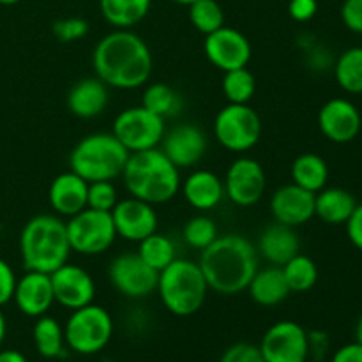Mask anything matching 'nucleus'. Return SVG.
I'll return each instance as SVG.
<instances>
[{
	"label": "nucleus",
	"instance_id": "40",
	"mask_svg": "<svg viewBox=\"0 0 362 362\" xmlns=\"http://www.w3.org/2000/svg\"><path fill=\"white\" fill-rule=\"evenodd\" d=\"M341 21L350 32L362 34V0H343Z\"/></svg>",
	"mask_w": 362,
	"mask_h": 362
},
{
	"label": "nucleus",
	"instance_id": "45",
	"mask_svg": "<svg viewBox=\"0 0 362 362\" xmlns=\"http://www.w3.org/2000/svg\"><path fill=\"white\" fill-rule=\"evenodd\" d=\"M0 362H28L27 357L23 356L21 352L13 349L7 350H0Z\"/></svg>",
	"mask_w": 362,
	"mask_h": 362
},
{
	"label": "nucleus",
	"instance_id": "30",
	"mask_svg": "<svg viewBox=\"0 0 362 362\" xmlns=\"http://www.w3.org/2000/svg\"><path fill=\"white\" fill-rule=\"evenodd\" d=\"M141 106L166 120L179 115L182 110V98L173 87L158 81V83L147 85L141 98Z\"/></svg>",
	"mask_w": 362,
	"mask_h": 362
},
{
	"label": "nucleus",
	"instance_id": "5",
	"mask_svg": "<svg viewBox=\"0 0 362 362\" xmlns=\"http://www.w3.org/2000/svg\"><path fill=\"white\" fill-rule=\"evenodd\" d=\"M156 290L170 313L175 317H191L205 304L209 285L198 262L175 258L159 272Z\"/></svg>",
	"mask_w": 362,
	"mask_h": 362
},
{
	"label": "nucleus",
	"instance_id": "36",
	"mask_svg": "<svg viewBox=\"0 0 362 362\" xmlns=\"http://www.w3.org/2000/svg\"><path fill=\"white\" fill-rule=\"evenodd\" d=\"M182 237L187 246L202 251L207 246H211L218 239L219 233L218 226H216V223L211 218H207L204 214H198L187 219V223L182 228Z\"/></svg>",
	"mask_w": 362,
	"mask_h": 362
},
{
	"label": "nucleus",
	"instance_id": "22",
	"mask_svg": "<svg viewBox=\"0 0 362 362\" xmlns=\"http://www.w3.org/2000/svg\"><path fill=\"white\" fill-rule=\"evenodd\" d=\"M182 197L194 211L207 212L218 207L225 198V184L211 170H194L180 182Z\"/></svg>",
	"mask_w": 362,
	"mask_h": 362
},
{
	"label": "nucleus",
	"instance_id": "6",
	"mask_svg": "<svg viewBox=\"0 0 362 362\" xmlns=\"http://www.w3.org/2000/svg\"><path fill=\"white\" fill-rule=\"evenodd\" d=\"M129 152L112 133H92L81 138L69 156L71 172L87 182L113 180L122 175Z\"/></svg>",
	"mask_w": 362,
	"mask_h": 362
},
{
	"label": "nucleus",
	"instance_id": "16",
	"mask_svg": "<svg viewBox=\"0 0 362 362\" xmlns=\"http://www.w3.org/2000/svg\"><path fill=\"white\" fill-rule=\"evenodd\" d=\"M55 303L66 310H80L94 303L95 281L83 267L74 264H64L49 274Z\"/></svg>",
	"mask_w": 362,
	"mask_h": 362
},
{
	"label": "nucleus",
	"instance_id": "32",
	"mask_svg": "<svg viewBox=\"0 0 362 362\" xmlns=\"http://www.w3.org/2000/svg\"><path fill=\"white\" fill-rule=\"evenodd\" d=\"M136 253L156 272H161L163 269L168 267L177 258V250L173 240L168 235L159 232H154L152 235L145 237L141 243H138Z\"/></svg>",
	"mask_w": 362,
	"mask_h": 362
},
{
	"label": "nucleus",
	"instance_id": "48",
	"mask_svg": "<svg viewBox=\"0 0 362 362\" xmlns=\"http://www.w3.org/2000/svg\"><path fill=\"white\" fill-rule=\"evenodd\" d=\"M170 2H173V4H180V6H191V4L197 2V0H170Z\"/></svg>",
	"mask_w": 362,
	"mask_h": 362
},
{
	"label": "nucleus",
	"instance_id": "9",
	"mask_svg": "<svg viewBox=\"0 0 362 362\" xmlns=\"http://www.w3.org/2000/svg\"><path fill=\"white\" fill-rule=\"evenodd\" d=\"M214 138L230 152H247L260 141V115L250 105H228L214 119Z\"/></svg>",
	"mask_w": 362,
	"mask_h": 362
},
{
	"label": "nucleus",
	"instance_id": "12",
	"mask_svg": "<svg viewBox=\"0 0 362 362\" xmlns=\"http://www.w3.org/2000/svg\"><path fill=\"white\" fill-rule=\"evenodd\" d=\"M225 184V197L239 207H251L264 198L267 187L265 170L257 159L237 158L226 170L223 179Z\"/></svg>",
	"mask_w": 362,
	"mask_h": 362
},
{
	"label": "nucleus",
	"instance_id": "20",
	"mask_svg": "<svg viewBox=\"0 0 362 362\" xmlns=\"http://www.w3.org/2000/svg\"><path fill=\"white\" fill-rule=\"evenodd\" d=\"M13 300L25 317L39 318L48 313L55 304L49 274L35 271L25 272L21 278H18Z\"/></svg>",
	"mask_w": 362,
	"mask_h": 362
},
{
	"label": "nucleus",
	"instance_id": "10",
	"mask_svg": "<svg viewBox=\"0 0 362 362\" xmlns=\"http://www.w3.org/2000/svg\"><path fill=\"white\" fill-rule=\"evenodd\" d=\"M165 133L166 120L148 112L141 105L122 110L112 126V134L129 154L159 147Z\"/></svg>",
	"mask_w": 362,
	"mask_h": 362
},
{
	"label": "nucleus",
	"instance_id": "44",
	"mask_svg": "<svg viewBox=\"0 0 362 362\" xmlns=\"http://www.w3.org/2000/svg\"><path fill=\"white\" fill-rule=\"evenodd\" d=\"M331 362H362V345L354 341L339 346L332 356Z\"/></svg>",
	"mask_w": 362,
	"mask_h": 362
},
{
	"label": "nucleus",
	"instance_id": "46",
	"mask_svg": "<svg viewBox=\"0 0 362 362\" xmlns=\"http://www.w3.org/2000/svg\"><path fill=\"white\" fill-rule=\"evenodd\" d=\"M6 332H7L6 317H4V313H2V308H0V346H2L4 339H6Z\"/></svg>",
	"mask_w": 362,
	"mask_h": 362
},
{
	"label": "nucleus",
	"instance_id": "26",
	"mask_svg": "<svg viewBox=\"0 0 362 362\" xmlns=\"http://www.w3.org/2000/svg\"><path fill=\"white\" fill-rule=\"evenodd\" d=\"M356 207V197L343 187H324L315 193V216L325 225H345Z\"/></svg>",
	"mask_w": 362,
	"mask_h": 362
},
{
	"label": "nucleus",
	"instance_id": "34",
	"mask_svg": "<svg viewBox=\"0 0 362 362\" xmlns=\"http://www.w3.org/2000/svg\"><path fill=\"white\" fill-rule=\"evenodd\" d=\"M223 94L232 105H247L257 90L255 74L247 67L226 71L223 76Z\"/></svg>",
	"mask_w": 362,
	"mask_h": 362
},
{
	"label": "nucleus",
	"instance_id": "47",
	"mask_svg": "<svg viewBox=\"0 0 362 362\" xmlns=\"http://www.w3.org/2000/svg\"><path fill=\"white\" fill-rule=\"evenodd\" d=\"M356 341L362 345V315L359 320H357V325H356Z\"/></svg>",
	"mask_w": 362,
	"mask_h": 362
},
{
	"label": "nucleus",
	"instance_id": "42",
	"mask_svg": "<svg viewBox=\"0 0 362 362\" xmlns=\"http://www.w3.org/2000/svg\"><path fill=\"white\" fill-rule=\"evenodd\" d=\"M318 13V0H290L288 14L293 21L306 23Z\"/></svg>",
	"mask_w": 362,
	"mask_h": 362
},
{
	"label": "nucleus",
	"instance_id": "11",
	"mask_svg": "<svg viewBox=\"0 0 362 362\" xmlns=\"http://www.w3.org/2000/svg\"><path fill=\"white\" fill-rule=\"evenodd\" d=\"M258 349L265 362H306L310 336L297 322L281 320L265 331Z\"/></svg>",
	"mask_w": 362,
	"mask_h": 362
},
{
	"label": "nucleus",
	"instance_id": "23",
	"mask_svg": "<svg viewBox=\"0 0 362 362\" xmlns=\"http://www.w3.org/2000/svg\"><path fill=\"white\" fill-rule=\"evenodd\" d=\"M257 251L258 257L265 258L271 265L283 267L290 258H293L300 251L299 235L292 226L274 221L260 233Z\"/></svg>",
	"mask_w": 362,
	"mask_h": 362
},
{
	"label": "nucleus",
	"instance_id": "7",
	"mask_svg": "<svg viewBox=\"0 0 362 362\" xmlns=\"http://www.w3.org/2000/svg\"><path fill=\"white\" fill-rule=\"evenodd\" d=\"M66 345L80 356H94L105 350L113 336V318L98 304L74 310L64 325Z\"/></svg>",
	"mask_w": 362,
	"mask_h": 362
},
{
	"label": "nucleus",
	"instance_id": "27",
	"mask_svg": "<svg viewBox=\"0 0 362 362\" xmlns=\"http://www.w3.org/2000/svg\"><path fill=\"white\" fill-rule=\"evenodd\" d=\"M152 0H99L106 23L113 28H133L147 18Z\"/></svg>",
	"mask_w": 362,
	"mask_h": 362
},
{
	"label": "nucleus",
	"instance_id": "38",
	"mask_svg": "<svg viewBox=\"0 0 362 362\" xmlns=\"http://www.w3.org/2000/svg\"><path fill=\"white\" fill-rule=\"evenodd\" d=\"M53 34L62 42H76L88 34V21L78 16L62 18L53 23Z\"/></svg>",
	"mask_w": 362,
	"mask_h": 362
},
{
	"label": "nucleus",
	"instance_id": "24",
	"mask_svg": "<svg viewBox=\"0 0 362 362\" xmlns=\"http://www.w3.org/2000/svg\"><path fill=\"white\" fill-rule=\"evenodd\" d=\"M108 85L98 76L83 78L67 94V108L78 119H94L106 110L110 103Z\"/></svg>",
	"mask_w": 362,
	"mask_h": 362
},
{
	"label": "nucleus",
	"instance_id": "4",
	"mask_svg": "<svg viewBox=\"0 0 362 362\" xmlns=\"http://www.w3.org/2000/svg\"><path fill=\"white\" fill-rule=\"evenodd\" d=\"M71 244L66 221L57 214H39L25 223L20 233V255L27 271L52 274L69 262Z\"/></svg>",
	"mask_w": 362,
	"mask_h": 362
},
{
	"label": "nucleus",
	"instance_id": "14",
	"mask_svg": "<svg viewBox=\"0 0 362 362\" xmlns=\"http://www.w3.org/2000/svg\"><path fill=\"white\" fill-rule=\"evenodd\" d=\"M204 52L209 62L223 73L247 67L253 55L250 39L240 30L226 27V25L205 35Z\"/></svg>",
	"mask_w": 362,
	"mask_h": 362
},
{
	"label": "nucleus",
	"instance_id": "18",
	"mask_svg": "<svg viewBox=\"0 0 362 362\" xmlns=\"http://www.w3.org/2000/svg\"><path fill=\"white\" fill-rule=\"evenodd\" d=\"M318 127L332 144H350L361 133V112L349 99H329L318 112Z\"/></svg>",
	"mask_w": 362,
	"mask_h": 362
},
{
	"label": "nucleus",
	"instance_id": "43",
	"mask_svg": "<svg viewBox=\"0 0 362 362\" xmlns=\"http://www.w3.org/2000/svg\"><path fill=\"white\" fill-rule=\"evenodd\" d=\"M346 226V235H349L350 243L362 251V202L357 204V207L354 209L352 216L349 218V221L345 223Z\"/></svg>",
	"mask_w": 362,
	"mask_h": 362
},
{
	"label": "nucleus",
	"instance_id": "17",
	"mask_svg": "<svg viewBox=\"0 0 362 362\" xmlns=\"http://www.w3.org/2000/svg\"><path fill=\"white\" fill-rule=\"evenodd\" d=\"M207 134L189 122L170 127L161 141V151L179 170L193 168L207 154Z\"/></svg>",
	"mask_w": 362,
	"mask_h": 362
},
{
	"label": "nucleus",
	"instance_id": "29",
	"mask_svg": "<svg viewBox=\"0 0 362 362\" xmlns=\"http://www.w3.org/2000/svg\"><path fill=\"white\" fill-rule=\"evenodd\" d=\"M32 339L39 356L45 359H60L66 356V336L64 327L53 317L42 315L35 320Z\"/></svg>",
	"mask_w": 362,
	"mask_h": 362
},
{
	"label": "nucleus",
	"instance_id": "13",
	"mask_svg": "<svg viewBox=\"0 0 362 362\" xmlns=\"http://www.w3.org/2000/svg\"><path fill=\"white\" fill-rule=\"evenodd\" d=\"M158 276L138 253H122L112 260L108 278L113 288L129 299H144L158 288Z\"/></svg>",
	"mask_w": 362,
	"mask_h": 362
},
{
	"label": "nucleus",
	"instance_id": "8",
	"mask_svg": "<svg viewBox=\"0 0 362 362\" xmlns=\"http://www.w3.org/2000/svg\"><path fill=\"white\" fill-rule=\"evenodd\" d=\"M71 251L85 257L103 255L117 239L115 226L110 212L83 209L66 221Z\"/></svg>",
	"mask_w": 362,
	"mask_h": 362
},
{
	"label": "nucleus",
	"instance_id": "41",
	"mask_svg": "<svg viewBox=\"0 0 362 362\" xmlns=\"http://www.w3.org/2000/svg\"><path fill=\"white\" fill-rule=\"evenodd\" d=\"M16 281L18 278L16 274H14L13 267H11L6 260L0 258V308L6 306L7 303L13 300Z\"/></svg>",
	"mask_w": 362,
	"mask_h": 362
},
{
	"label": "nucleus",
	"instance_id": "35",
	"mask_svg": "<svg viewBox=\"0 0 362 362\" xmlns=\"http://www.w3.org/2000/svg\"><path fill=\"white\" fill-rule=\"evenodd\" d=\"M189 7V21L204 35L212 34L225 25V11L218 0H197Z\"/></svg>",
	"mask_w": 362,
	"mask_h": 362
},
{
	"label": "nucleus",
	"instance_id": "37",
	"mask_svg": "<svg viewBox=\"0 0 362 362\" xmlns=\"http://www.w3.org/2000/svg\"><path fill=\"white\" fill-rule=\"evenodd\" d=\"M119 202L115 186L112 180H98V182H88L87 191V207L95 211L112 212Z\"/></svg>",
	"mask_w": 362,
	"mask_h": 362
},
{
	"label": "nucleus",
	"instance_id": "39",
	"mask_svg": "<svg viewBox=\"0 0 362 362\" xmlns=\"http://www.w3.org/2000/svg\"><path fill=\"white\" fill-rule=\"evenodd\" d=\"M219 362H265L258 345L251 343H235L225 350Z\"/></svg>",
	"mask_w": 362,
	"mask_h": 362
},
{
	"label": "nucleus",
	"instance_id": "1",
	"mask_svg": "<svg viewBox=\"0 0 362 362\" xmlns=\"http://www.w3.org/2000/svg\"><path fill=\"white\" fill-rule=\"evenodd\" d=\"M92 67L110 88L134 90L148 83L154 59L140 35L131 28H115L98 41L92 52Z\"/></svg>",
	"mask_w": 362,
	"mask_h": 362
},
{
	"label": "nucleus",
	"instance_id": "19",
	"mask_svg": "<svg viewBox=\"0 0 362 362\" xmlns=\"http://www.w3.org/2000/svg\"><path fill=\"white\" fill-rule=\"evenodd\" d=\"M271 214L276 223L297 228L315 218V193L297 184H285L271 197Z\"/></svg>",
	"mask_w": 362,
	"mask_h": 362
},
{
	"label": "nucleus",
	"instance_id": "33",
	"mask_svg": "<svg viewBox=\"0 0 362 362\" xmlns=\"http://www.w3.org/2000/svg\"><path fill=\"white\" fill-rule=\"evenodd\" d=\"M283 274L292 293H303L313 288L318 281V267L310 257L297 253L283 265Z\"/></svg>",
	"mask_w": 362,
	"mask_h": 362
},
{
	"label": "nucleus",
	"instance_id": "21",
	"mask_svg": "<svg viewBox=\"0 0 362 362\" xmlns=\"http://www.w3.org/2000/svg\"><path fill=\"white\" fill-rule=\"evenodd\" d=\"M88 182L74 172H64L53 179L48 191V202L60 218H73L87 209Z\"/></svg>",
	"mask_w": 362,
	"mask_h": 362
},
{
	"label": "nucleus",
	"instance_id": "2",
	"mask_svg": "<svg viewBox=\"0 0 362 362\" xmlns=\"http://www.w3.org/2000/svg\"><path fill=\"white\" fill-rule=\"evenodd\" d=\"M198 265L209 290L221 296H235L247 290L255 272L260 269V257L247 237L226 233L202 250Z\"/></svg>",
	"mask_w": 362,
	"mask_h": 362
},
{
	"label": "nucleus",
	"instance_id": "3",
	"mask_svg": "<svg viewBox=\"0 0 362 362\" xmlns=\"http://www.w3.org/2000/svg\"><path fill=\"white\" fill-rule=\"evenodd\" d=\"M120 177L129 197L151 205L166 204L180 191V170L159 147L131 152Z\"/></svg>",
	"mask_w": 362,
	"mask_h": 362
},
{
	"label": "nucleus",
	"instance_id": "49",
	"mask_svg": "<svg viewBox=\"0 0 362 362\" xmlns=\"http://www.w3.org/2000/svg\"><path fill=\"white\" fill-rule=\"evenodd\" d=\"M18 2H21V0H0V6H14Z\"/></svg>",
	"mask_w": 362,
	"mask_h": 362
},
{
	"label": "nucleus",
	"instance_id": "28",
	"mask_svg": "<svg viewBox=\"0 0 362 362\" xmlns=\"http://www.w3.org/2000/svg\"><path fill=\"white\" fill-rule=\"evenodd\" d=\"M292 182L300 186L303 189L318 193L327 186L329 166L322 156L315 152H304L297 156L292 163Z\"/></svg>",
	"mask_w": 362,
	"mask_h": 362
},
{
	"label": "nucleus",
	"instance_id": "31",
	"mask_svg": "<svg viewBox=\"0 0 362 362\" xmlns=\"http://www.w3.org/2000/svg\"><path fill=\"white\" fill-rule=\"evenodd\" d=\"M334 78L346 94H362V46L345 49L336 59Z\"/></svg>",
	"mask_w": 362,
	"mask_h": 362
},
{
	"label": "nucleus",
	"instance_id": "25",
	"mask_svg": "<svg viewBox=\"0 0 362 362\" xmlns=\"http://www.w3.org/2000/svg\"><path fill=\"white\" fill-rule=\"evenodd\" d=\"M247 292H250L253 303L262 308L278 306L292 293L285 274H283V269L278 265H267L265 269H258L247 285Z\"/></svg>",
	"mask_w": 362,
	"mask_h": 362
},
{
	"label": "nucleus",
	"instance_id": "15",
	"mask_svg": "<svg viewBox=\"0 0 362 362\" xmlns=\"http://www.w3.org/2000/svg\"><path fill=\"white\" fill-rule=\"evenodd\" d=\"M110 214H112L117 237H122L129 243L138 244L145 237L158 232V212L154 205L134 197L117 202Z\"/></svg>",
	"mask_w": 362,
	"mask_h": 362
}]
</instances>
